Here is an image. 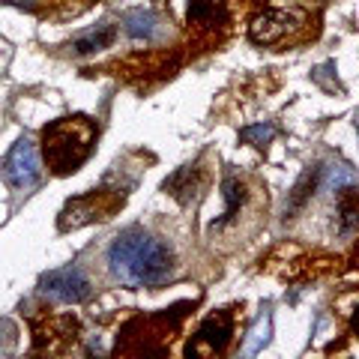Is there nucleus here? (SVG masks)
<instances>
[{"label": "nucleus", "mask_w": 359, "mask_h": 359, "mask_svg": "<svg viewBox=\"0 0 359 359\" xmlns=\"http://www.w3.org/2000/svg\"><path fill=\"white\" fill-rule=\"evenodd\" d=\"M108 273L126 287H156L171 278V249L141 228H129L114 237L105 255Z\"/></svg>", "instance_id": "nucleus-1"}, {"label": "nucleus", "mask_w": 359, "mask_h": 359, "mask_svg": "<svg viewBox=\"0 0 359 359\" xmlns=\"http://www.w3.org/2000/svg\"><path fill=\"white\" fill-rule=\"evenodd\" d=\"M96 123L84 117V114H72V117H60L51 126H45L42 132V153H45V165L54 177H66L78 171L90 153L96 147Z\"/></svg>", "instance_id": "nucleus-2"}, {"label": "nucleus", "mask_w": 359, "mask_h": 359, "mask_svg": "<svg viewBox=\"0 0 359 359\" xmlns=\"http://www.w3.org/2000/svg\"><path fill=\"white\" fill-rule=\"evenodd\" d=\"M309 25V13L294 0H273L249 25V36L257 45H282L297 39Z\"/></svg>", "instance_id": "nucleus-3"}, {"label": "nucleus", "mask_w": 359, "mask_h": 359, "mask_svg": "<svg viewBox=\"0 0 359 359\" xmlns=\"http://www.w3.org/2000/svg\"><path fill=\"white\" fill-rule=\"evenodd\" d=\"M123 201H126V195H123L120 189H93V192H87V195H78L72 201H66V207L60 210L57 228L75 231V228H84V224H93V222H105L123 207Z\"/></svg>", "instance_id": "nucleus-4"}, {"label": "nucleus", "mask_w": 359, "mask_h": 359, "mask_svg": "<svg viewBox=\"0 0 359 359\" xmlns=\"http://www.w3.org/2000/svg\"><path fill=\"white\" fill-rule=\"evenodd\" d=\"M4 180L15 192H33L42 183V165H39V153L36 144L30 138H18L13 144V150L4 159Z\"/></svg>", "instance_id": "nucleus-5"}, {"label": "nucleus", "mask_w": 359, "mask_h": 359, "mask_svg": "<svg viewBox=\"0 0 359 359\" xmlns=\"http://www.w3.org/2000/svg\"><path fill=\"white\" fill-rule=\"evenodd\" d=\"M39 290L51 302H63V306H78L90 297V278L81 273L78 266H60V269H51V273L42 276Z\"/></svg>", "instance_id": "nucleus-6"}, {"label": "nucleus", "mask_w": 359, "mask_h": 359, "mask_svg": "<svg viewBox=\"0 0 359 359\" xmlns=\"http://www.w3.org/2000/svg\"><path fill=\"white\" fill-rule=\"evenodd\" d=\"M233 335V314L231 311H216L210 314V318L201 323L195 339L189 341L186 353L189 356H216V353H224V347H228Z\"/></svg>", "instance_id": "nucleus-7"}, {"label": "nucleus", "mask_w": 359, "mask_h": 359, "mask_svg": "<svg viewBox=\"0 0 359 359\" xmlns=\"http://www.w3.org/2000/svg\"><path fill=\"white\" fill-rule=\"evenodd\" d=\"M123 27H126L132 39H144V42L165 39V25L150 9H129V13L123 15Z\"/></svg>", "instance_id": "nucleus-8"}, {"label": "nucleus", "mask_w": 359, "mask_h": 359, "mask_svg": "<svg viewBox=\"0 0 359 359\" xmlns=\"http://www.w3.org/2000/svg\"><path fill=\"white\" fill-rule=\"evenodd\" d=\"M228 21V0H189V25L198 30H216Z\"/></svg>", "instance_id": "nucleus-9"}, {"label": "nucleus", "mask_w": 359, "mask_h": 359, "mask_svg": "<svg viewBox=\"0 0 359 359\" xmlns=\"http://www.w3.org/2000/svg\"><path fill=\"white\" fill-rule=\"evenodd\" d=\"M222 195H224V212H222V219L219 222H212V231H222L224 224H231L233 219L240 216V210H243V204H245V186L240 183V177H233V174H228L224 177V183H222Z\"/></svg>", "instance_id": "nucleus-10"}, {"label": "nucleus", "mask_w": 359, "mask_h": 359, "mask_svg": "<svg viewBox=\"0 0 359 359\" xmlns=\"http://www.w3.org/2000/svg\"><path fill=\"white\" fill-rule=\"evenodd\" d=\"M111 42H114V27L99 25L96 30H87V33H81V36H75L72 48H75V54H93V51L108 48Z\"/></svg>", "instance_id": "nucleus-11"}, {"label": "nucleus", "mask_w": 359, "mask_h": 359, "mask_svg": "<svg viewBox=\"0 0 359 359\" xmlns=\"http://www.w3.org/2000/svg\"><path fill=\"white\" fill-rule=\"evenodd\" d=\"M269 332H273V318L269 314H264L261 320L252 327V332H249V339H245V347H243V353L245 356H255V353H261L264 347H266V341H269Z\"/></svg>", "instance_id": "nucleus-12"}, {"label": "nucleus", "mask_w": 359, "mask_h": 359, "mask_svg": "<svg viewBox=\"0 0 359 359\" xmlns=\"http://www.w3.org/2000/svg\"><path fill=\"white\" fill-rule=\"evenodd\" d=\"M240 138L245 144H255V147H266V144L276 138V129L269 126V123H257V126H245L240 132Z\"/></svg>", "instance_id": "nucleus-13"}, {"label": "nucleus", "mask_w": 359, "mask_h": 359, "mask_svg": "<svg viewBox=\"0 0 359 359\" xmlns=\"http://www.w3.org/2000/svg\"><path fill=\"white\" fill-rule=\"evenodd\" d=\"M353 330L359 332V309H356V314H353Z\"/></svg>", "instance_id": "nucleus-14"}, {"label": "nucleus", "mask_w": 359, "mask_h": 359, "mask_svg": "<svg viewBox=\"0 0 359 359\" xmlns=\"http://www.w3.org/2000/svg\"><path fill=\"white\" fill-rule=\"evenodd\" d=\"M0 48H4V42H0Z\"/></svg>", "instance_id": "nucleus-15"}]
</instances>
